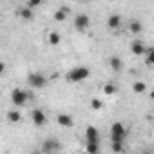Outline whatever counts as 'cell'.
<instances>
[{
  "instance_id": "6da1fadb",
  "label": "cell",
  "mask_w": 154,
  "mask_h": 154,
  "mask_svg": "<svg viewBox=\"0 0 154 154\" xmlns=\"http://www.w3.org/2000/svg\"><path fill=\"white\" fill-rule=\"evenodd\" d=\"M127 138V129L122 122H114L111 125V149L112 152H123V143Z\"/></svg>"
},
{
  "instance_id": "7a4b0ae2",
  "label": "cell",
  "mask_w": 154,
  "mask_h": 154,
  "mask_svg": "<svg viewBox=\"0 0 154 154\" xmlns=\"http://www.w3.org/2000/svg\"><path fill=\"white\" fill-rule=\"evenodd\" d=\"M100 152V132L96 127L89 125L85 129V154H98Z\"/></svg>"
},
{
  "instance_id": "3957f363",
  "label": "cell",
  "mask_w": 154,
  "mask_h": 154,
  "mask_svg": "<svg viewBox=\"0 0 154 154\" xmlns=\"http://www.w3.org/2000/svg\"><path fill=\"white\" fill-rule=\"evenodd\" d=\"M91 76V69L85 67V65H78V67H72L69 72H67V82H72V84H78V82H84Z\"/></svg>"
},
{
  "instance_id": "277c9868",
  "label": "cell",
  "mask_w": 154,
  "mask_h": 154,
  "mask_svg": "<svg viewBox=\"0 0 154 154\" xmlns=\"http://www.w3.org/2000/svg\"><path fill=\"white\" fill-rule=\"evenodd\" d=\"M27 84L33 89H44L47 85V78L42 72H29L27 74Z\"/></svg>"
},
{
  "instance_id": "5b68a950",
  "label": "cell",
  "mask_w": 154,
  "mask_h": 154,
  "mask_svg": "<svg viewBox=\"0 0 154 154\" xmlns=\"http://www.w3.org/2000/svg\"><path fill=\"white\" fill-rule=\"evenodd\" d=\"M29 98H31V94H29L27 91H24V89H15V91L11 93V102H13L17 107L26 105Z\"/></svg>"
},
{
  "instance_id": "8992f818",
  "label": "cell",
  "mask_w": 154,
  "mask_h": 154,
  "mask_svg": "<svg viewBox=\"0 0 154 154\" xmlns=\"http://www.w3.org/2000/svg\"><path fill=\"white\" fill-rule=\"evenodd\" d=\"M62 149V143L54 138H47L44 143H42V152L44 154H53V152H58Z\"/></svg>"
},
{
  "instance_id": "52a82bcc",
  "label": "cell",
  "mask_w": 154,
  "mask_h": 154,
  "mask_svg": "<svg viewBox=\"0 0 154 154\" xmlns=\"http://www.w3.org/2000/svg\"><path fill=\"white\" fill-rule=\"evenodd\" d=\"M89 26H91V18H89V15H85V13H78V15L74 17V27L78 29V31H85Z\"/></svg>"
},
{
  "instance_id": "ba28073f",
  "label": "cell",
  "mask_w": 154,
  "mask_h": 154,
  "mask_svg": "<svg viewBox=\"0 0 154 154\" xmlns=\"http://www.w3.org/2000/svg\"><path fill=\"white\" fill-rule=\"evenodd\" d=\"M31 120H33V123H35L36 127H42V125H45V122H47L45 112H44L42 109H33V111H31Z\"/></svg>"
},
{
  "instance_id": "9c48e42d",
  "label": "cell",
  "mask_w": 154,
  "mask_h": 154,
  "mask_svg": "<svg viewBox=\"0 0 154 154\" xmlns=\"http://www.w3.org/2000/svg\"><path fill=\"white\" fill-rule=\"evenodd\" d=\"M147 47H145V44L141 42V40H134L132 44H131V53L132 54H136V56H143V54H147Z\"/></svg>"
},
{
  "instance_id": "30bf717a",
  "label": "cell",
  "mask_w": 154,
  "mask_h": 154,
  "mask_svg": "<svg viewBox=\"0 0 154 154\" xmlns=\"http://www.w3.org/2000/svg\"><path fill=\"white\" fill-rule=\"evenodd\" d=\"M56 122H58V125H60V127H67V129L74 125V120H72V116H71V114H65V112L58 114V116H56Z\"/></svg>"
},
{
  "instance_id": "8fae6325",
  "label": "cell",
  "mask_w": 154,
  "mask_h": 154,
  "mask_svg": "<svg viewBox=\"0 0 154 154\" xmlns=\"http://www.w3.org/2000/svg\"><path fill=\"white\" fill-rule=\"evenodd\" d=\"M120 24H122V17L120 15H116V13H112V15H109V18H107V27L109 29H118L120 27Z\"/></svg>"
},
{
  "instance_id": "7c38bea8",
  "label": "cell",
  "mask_w": 154,
  "mask_h": 154,
  "mask_svg": "<svg viewBox=\"0 0 154 154\" xmlns=\"http://www.w3.org/2000/svg\"><path fill=\"white\" fill-rule=\"evenodd\" d=\"M109 63H111V69H112V71H116V72H120V71L123 69V62H122V58H120V56H116V54L109 58Z\"/></svg>"
},
{
  "instance_id": "4fadbf2b",
  "label": "cell",
  "mask_w": 154,
  "mask_h": 154,
  "mask_svg": "<svg viewBox=\"0 0 154 154\" xmlns=\"http://www.w3.org/2000/svg\"><path fill=\"white\" fill-rule=\"evenodd\" d=\"M67 15H69V8H60V9H56V11H54V20L62 22V20H65V18H67Z\"/></svg>"
},
{
  "instance_id": "5bb4252c",
  "label": "cell",
  "mask_w": 154,
  "mask_h": 154,
  "mask_svg": "<svg viewBox=\"0 0 154 154\" xmlns=\"http://www.w3.org/2000/svg\"><path fill=\"white\" fill-rule=\"evenodd\" d=\"M129 29H131V33L140 35V33H141V29H143V26H141V22H140V20H131V22H129Z\"/></svg>"
},
{
  "instance_id": "9a60e30c",
  "label": "cell",
  "mask_w": 154,
  "mask_h": 154,
  "mask_svg": "<svg viewBox=\"0 0 154 154\" xmlns=\"http://www.w3.org/2000/svg\"><path fill=\"white\" fill-rule=\"evenodd\" d=\"M18 17H20V18H24V20H31V18H33V9H31V8H27V6H24V8L18 11Z\"/></svg>"
},
{
  "instance_id": "2e32d148",
  "label": "cell",
  "mask_w": 154,
  "mask_h": 154,
  "mask_svg": "<svg viewBox=\"0 0 154 154\" xmlns=\"http://www.w3.org/2000/svg\"><path fill=\"white\" fill-rule=\"evenodd\" d=\"M60 40H62V36H60V33H56V31H51L49 36H47V42H49L51 45H58Z\"/></svg>"
},
{
  "instance_id": "e0dca14e",
  "label": "cell",
  "mask_w": 154,
  "mask_h": 154,
  "mask_svg": "<svg viewBox=\"0 0 154 154\" xmlns=\"http://www.w3.org/2000/svg\"><path fill=\"white\" fill-rule=\"evenodd\" d=\"M132 91H134L136 94H143V93L147 91V84H145V82H134Z\"/></svg>"
},
{
  "instance_id": "ac0fdd59",
  "label": "cell",
  "mask_w": 154,
  "mask_h": 154,
  "mask_svg": "<svg viewBox=\"0 0 154 154\" xmlns=\"http://www.w3.org/2000/svg\"><path fill=\"white\" fill-rule=\"evenodd\" d=\"M103 93H105L107 96H112V94L118 93V87H116L114 84H107V85H103Z\"/></svg>"
},
{
  "instance_id": "d6986e66",
  "label": "cell",
  "mask_w": 154,
  "mask_h": 154,
  "mask_svg": "<svg viewBox=\"0 0 154 154\" xmlns=\"http://www.w3.org/2000/svg\"><path fill=\"white\" fill-rule=\"evenodd\" d=\"M102 107H103V102L102 100H98V98H93L91 100V109L93 111H102Z\"/></svg>"
},
{
  "instance_id": "ffe728a7",
  "label": "cell",
  "mask_w": 154,
  "mask_h": 154,
  "mask_svg": "<svg viewBox=\"0 0 154 154\" xmlns=\"http://www.w3.org/2000/svg\"><path fill=\"white\" fill-rule=\"evenodd\" d=\"M8 116H9V122H15V123L20 122V112H17V111H11Z\"/></svg>"
},
{
  "instance_id": "44dd1931",
  "label": "cell",
  "mask_w": 154,
  "mask_h": 154,
  "mask_svg": "<svg viewBox=\"0 0 154 154\" xmlns=\"http://www.w3.org/2000/svg\"><path fill=\"white\" fill-rule=\"evenodd\" d=\"M145 56H147V63H150V65H154V47H152V49H149Z\"/></svg>"
},
{
  "instance_id": "7402d4cb",
  "label": "cell",
  "mask_w": 154,
  "mask_h": 154,
  "mask_svg": "<svg viewBox=\"0 0 154 154\" xmlns=\"http://www.w3.org/2000/svg\"><path fill=\"white\" fill-rule=\"evenodd\" d=\"M26 6H27V8H31V9H33V8H38V6H40V2H38V0H33V2H27V4H26Z\"/></svg>"
},
{
  "instance_id": "603a6c76",
  "label": "cell",
  "mask_w": 154,
  "mask_h": 154,
  "mask_svg": "<svg viewBox=\"0 0 154 154\" xmlns=\"http://www.w3.org/2000/svg\"><path fill=\"white\" fill-rule=\"evenodd\" d=\"M150 100H154V89L150 91Z\"/></svg>"
},
{
  "instance_id": "cb8c5ba5",
  "label": "cell",
  "mask_w": 154,
  "mask_h": 154,
  "mask_svg": "<svg viewBox=\"0 0 154 154\" xmlns=\"http://www.w3.org/2000/svg\"><path fill=\"white\" fill-rule=\"evenodd\" d=\"M141 154H152V152H150V150H143Z\"/></svg>"
}]
</instances>
